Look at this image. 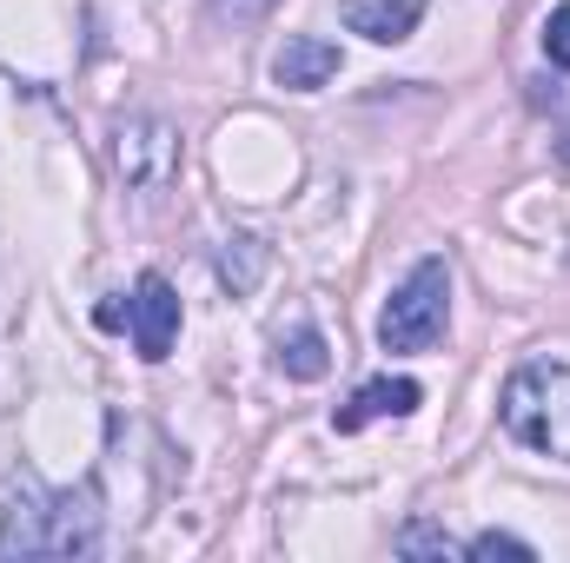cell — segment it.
Returning a JSON list of instances; mask_svg holds the SVG:
<instances>
[{"mask_svg":"<svg viewBox=\"0 0 570 563\" xmlns=\"http://www.w3.org/2000/svg\"><path fill=\"white\" fill-rule=\"evenodd\" d=\"M498 412L518 444L570 464V365H518Z\"/></svg>","mask_w":570,"mask_h":563,"instance_id":"1","label":"cell"},{"mask_svg":"<svg viewBox=\"0 0 570 563\" xmlns=\"http://www.w3.org/2000/svg\"><path fill=\"white\" fill-rule=\"evenodd\" d=\"M451 325V266L444 259H419L405 285L385 298V318H379V345L385 352H431Z\"/></svg>","mask_w":570,"mask_h":563,"instance_id":"2","label":"cell"},{"mask_svg":"<svg viewBox=\"0 0 570 563\" xmlns=\"http://www.w3.org/2000/svg\"><path fill=\"white\" fill-rule=\"evenodd\" d=\"M114 172L134 186V192H159L179 179V127L153 120V113H134L114 127Z\"/></svg>","mask_w":570,"mask_h":563,"instance_id":"3","label":"cell"},{"mask_svg":"<svg viewBox=\"0 0 570 563\" xmlns=\"http://www.w3.org/2000/svg\"><path fill=\"white\" fill-rule=\"evenodd\" d=\"M127 325H134V352H140L146 365H159L173 352V338H179V292L159 273H146L134 285V298H127Z\"/></svg>","mask_w":570,"mask_h":563,"instance_id":"4","label":"cell"},{"mask_svg":"<svg viewBox=\"0 0 570 563\" xmlns=\"http://www.w3.org/2000/svg\"><path fill=\"white\" fill-rule=\"evenodd\" d=\"M47 517H53V497L40 484H13L0 504V563L47 557Z\"/></svg>","mask_w":570,"mask_h":563,"instance_id":"5","label":"cell"},{"mask_svg":"<svg viewBox=\"0 0 570 563\" xmlns=\"http://www.w3.org/2000/svg\"><path fill=\"white\" fill-rule=\"evenodd\" d=\"M419 405H425V392H419L412 378H372L345 412H332V431H345V437H352V431H365L372 418H412Z\"/></svg>","mask_w":570,"mask_h":563,"instance_id":"6","label":"cell"},{"mask_svg":"<svg viewBox=\"0 0 570 563\" xmlns=\"http://www.w3.org/2000/svg\"><path fill=\"white\" fill-rule=\"evenodd\" d=\"M94 544H100L94 491H67V497H53V517H47V557H87Z\"/></svg>","mask_w":570,"mask_h":563,"instance_id":"7","label":"cell"},{"mask_svg":"<svg viewBox=\"0 0 570 563\" xmlns=\"http://www.w3.org/2000/svg\"><path fill=\"white\" fill-rule=\"evenodd\" d=\"M332 73H338V47H332V40L298 33V40H285L279 53H273V80L292 87V93H318Z\"/></svg>","mask_w":570,"mask_h":563,"instance_id":"8","label":"cell"},{"mask_svg":"<svg viewBox=\"0 0 570 563\" xmlns=\"http://www.w3.org/2000/svg\"><path fill=\"white\" fill-rule=\"evenodd\" d=\"M338 13H345V27H352V33H365V40L392 47V40H405V33L419 27L425 0H345Z\"/></svg>","mask_w":570,"mask_h":563,"instance_id":"9","label":"cell"},{"mask_svg":"<svg viewBox=\"0 0 570 563\" xmlns=\"http://www.w3.org/2000/svg\"><path fill=\"white\" fill-rule=\"evenodd\" d=\"M279 372L285 378H305V385L332 372V345H325L318 325H292V332H285L279 338Z\"/></svg>","mask_w":570,"mask_h":563,"instance_id":"10","label":"cell"},{"mask_svg":"<svg viewBox=\"0 0 570 563\" xmlns=\"http://www.w3.org/2000/svg\"><path fill=\"white\" fill-rule=\"evenodd\" d=\"M219 279L233 285V292H253V285L266 279V246H259L253 233H233V239L219 246Z\"/></svg>","mask_w":570,"mask_h":563,"instance_id":"11","label":"cell"},{"mask_svg":"<svg viewBox=\"0 0 570 563\" xmlns=\"http://www.w3.org/2000/svg\"><path fill=\"white\" fill-rule=\"evenodd\" d=\"M392 551H399V557H451L458 544H451V537H444L438 524H425V517H412V524H405V531L392 537Z\"/></svg>","mask_w":570,"mask_h":563,"instance_id":"12","label":"cell"},{"mask_svg":"<svg viewBox=\"0 0 570 563\" xmlns=\"http://www.w3.org/2000/svg\"><path fill=\"white\" fill-rule=\"evenodd\" d=\"M464 551H471V557H511V563H531V557H538V551H531L524 537H511V531H478Z\"/></svg>","mask_w":570,"mask_h":563,"instance_id":"13","label":"cell"},{"mask_svg":"<svg viewBox=\"0 0 570 563\" xmlns=\"http://www.w3.org/2000/svg\"><path fill=\"white\" fill-rule=\"evenodd\" d=\"M544 53H551V67H570V7L544 20Z\"/></svg>","mask_w":570,"mask_h":563,"instance_id":"14","label":"cell"},{"mask_svg":"<svg viewBox=\"0 0 570 563\" xmlns=\"http://www.w3.org/2000/svg\"><path fill=\"white\" fill-rule=\"evenodd\" d=\"M273 0H213V13L219 20H253V13H266Z\"/></svg>","mask_w":570,"mask_h":563,"instance_id":"15","label":"cell"},{"mask_svg":"<svg viewBox=\"0 0 570 563\" xmlns=\"http://www.w3.org/2000/svg\"><path fill=\"white\" fill-rule=\"evenodd\" d=\"M564 159H570V140H564Z\"/></svg>","mask_w":570,"mask_h":563,"instance_id":"16","label":"cell"}]
</instances>
